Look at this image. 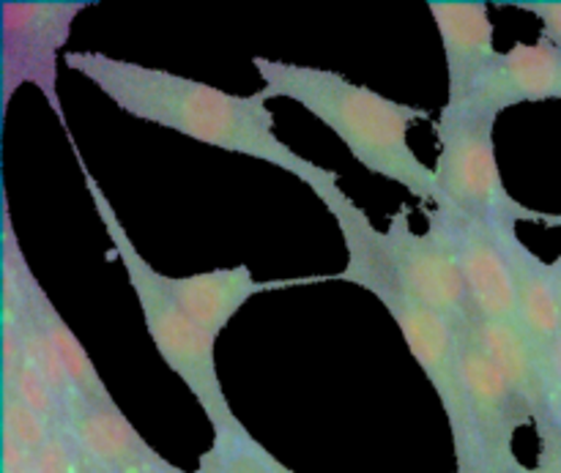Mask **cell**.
<instances>
[{
    "label": "cell",
    "instance_id": "6da1fadb",
    "mask_svg": "<svg viewBox=\"0 0 561 473\" xmlns=\"http://www.w3.org/2000/svg\"><path fill=\"white\" fill-rule=\"evenodd\" d=\"M66 66L99 88L131 118L164 126L203 146L257 159L285 170L312 192L340 184L334 170L310 162L274 135V115L263 91L233 96L208 82L170 74L104 53H66Z\"/></svg>",
    "mask_w": 561,
    "mask_h": 473
},
{
    "label": "cell",
    "instance_id": "7a4b0ae2",
    "mask_svg": "<svg viewBox=\"0 0 561 473\" xmlns=\"http://www.w3.org/2000/svg\"><path fill=\"white\" fill-rule=\"evenodd\" d=\"M312 195L337 219L345 252H348L345 272H340L334 279H343V282H351L376 296L383 310L389 312V318L398 323L400 334L409 345V354L414 356V361L422 367V372L442 400L449 432H453L458 473H469L474 469V438H471L458 372V328L447 318L422 304L414 293H409V288L400 282L392 255H389L387 233L373 228L367 214L340 189V184L318 189Z\"/></svg>",
    "mask_w": 561,
    "mask_h": 473
},
{
    "label": "cell",
    "instance_id": "3957f363",
    "mask_svg": "<svg viewBox=\"0 0 561 473\" xmlns=\"http://www.w3.org/2000/svg\"><path fill=\"white\" fill-rule=\"evenodd\" d=\"M252 66L261 74L268 99L283 96L301 104L345 142L362 168L436 206V170L416 159L409 146V126L427 118L425 109L356 85L337 71L268 58H252Z\"/></svg>",
    "mask_w": 561,
    "mask_h": 473
},
{
    "label": "cell",
    "instance_id": "277c9868",
    "mask_svg": "<svg viewBox=\"0 0 561 473\" xmlns=\"http://www.w3.org/2000/svg\"><path fill=\"white\" fill-rule=\"evenodd\" d=\"M66 137L71 140V151H75L77 164H80L82 181H85L88 195L93 197L99 219H102L104 230H107L110 244H113L115 255H118L121 266H124L126 277H129V285L131 290H135L137 301H140L148 337L157 345L159 356H162L164 365L184 381V387L190 389L192 397L197 400V405L203 408L206 419L211 422L214 436L244 427L236 419L233 408H230L228 397H225L222 381H219L217 356H214V343H217V337L208 334L206 328L197 326V323L186 315L184 307H181L179 301L173 299V293H170L168 277L153 272L151 263L137 252V246L131 244L129 233H126L124 224H121L110 197H104L102 186L96 184L91 170L82 162V153L80 148H77L71 131Z\"/></svg>",
    "mask_w": 561,
    "mask_h": 473
},
{
    "label": "cell",
    "instance_id": "5b68a950",
    "mask_svg": "<svg viewBox=\"0 0 561 473\" xmlns=\"http://www.w3.org/2000/svg\"><path fill=\"white\" fill-rule=\"evenodd\" d=\"M496 120L469 109L444 107L438 115V203L433 208L480 219L493 230L518 228L520 222H548L546 211L526 208L504 186L493 148Z\"/></svg>",
    "mask_w": 561,
    "mask_h": 473
},
{
    "label": "cell",
    "instance_id": "8992f818",
    "mask_svg": "<svg viewBox=\"0 0 561 473\" xmlns=\"http://www.w3.org/2000/svg\"><path fill=\"white\" fill-rule=\"evenodd\" d=\"M458 372L474 438L469 473H515L520 465L513 449L515 432L535 422L477 339L474 321L458 328Z\"/></svg>",
    "mask_w": 561,
    "mask_h": 473
},
{
    "label": "cell",
    "instance_id": "52a82bcc",
    "mask_svg": "<svg viewBox=\"0 0 561 473\" xmlns=\"http://www.w3.org/2000/svg\"><path fill=\"white\" fill-rule=\"evenodd\" d=\"M91 3H11L3 11V107L20 85H33L44 93L60 126L69 135L64 107L58 99V53L69 42L77 14Z\"/></svg>",
    "mask_w": 561,
    "mask_h": 473
},
{
    "label": "cell",
    "instance_id": "ba28073f",
    "mask_svg": "<svg viewBox=\"0 0 561 473\" xmlns=\"http://www.w3.org/2000/svg\"><path fill=\"white\" fill-rule=\"evenodd\" d=\"M387 244L400 282L409 288V293L447 318L455 328L474 321V304H471V293L460 272L458 252L436 208L427 211L425 233H414L409 222V208H400L389 219Z\"/></svg>",
    "mask_w": 561,
    "mask_h": 473
},
{
    "label": "cell",
    "instance_id": "9c48e42d",
    "mask_svg": "<svg viewBox=\"0 0 561 473\" xmlns=\"http://www.w3.org/2000/svg\"><path fill=\"white\" fill-rule=\"evenodd\" d=\"M436 214L458 252L474 315L480 321L518 323L513 274L491 224L463 217V214L444 211V208H436Z\"/></svg>",
    "mask_w": 561,
    "mask_h": 473
},
{
    "label": "cell",
    "instance_id": "30bf717a",
    "mask_svg": "<svg viewBox=\"0 0 561 473\" xmlns=\"http://www.w3.org/2000/svg\"><path fill=\"white\" fill-rule=\"evenodd\" d=\"M548 99H561V53L540 38L537 44H515L507 53H499L485 80L458 109L496 120L504 109Z\"/></svg>",
    "mask_w": 561,
    "mask_h": 473
},
{
    "label": "cell",
    "instance_id": "8fae6325",
    "mask_svg": "<svg viewBox=\"0 0 561 473\" xmlns=\"http://www.w3.org/2000/svg\"><path fill=\"white\" fill-rule=\"evenodd\" d=\"M507 257L513 274L515 307H518V328L529 343L531 354L540 361L548 383H551V356L561 334V312L553 288L551 263L537 257L524 241L518 239V228L493 230Z\"/></svg>",
    "mask_w": 561,
    "mask_h": 473
},
{
    "label": "cell",
    "instance_id": "7c38bea8",
    "mask_svg": "<svg viewBox=\"0 0 561 473\" xmlns=\"http://www.w3.org/2000/svg\"><path fill=\"white\" fill-rule=\"evenodd\" d=\"M433 22L447 55V104L463 107L477 91L493 64L499 60L493 47V22L488 3H431Z\"/></svg>",
    "mask_w": 561,
    "mask_h": 473
},
{
    "label": "cell",
    "instance_id": "4fadbf2b",
    "mask_svg": "<svg viewBox=\"0 0 561 473\" xmlns=\"http://www.w3.org/2000/svg\"><path fill=\"white\" fill-rule=\"evenodd\" d=\"M64 430L69 432L82 458L115 473H131L159 460V454L148 447L146 438L121 414L115 400L113 403H96V400L75 394L66 403Z\"/></svg>",
    "mask_w": 561,
    "mask_h": 473
},
{
    "label": "cell",
    "instance_id": "5bb4252c",
    "mask_svg": "<svg viewBox=\"0 0 561 473\" xmlns=\"http://www.w3.org/2000/svg\"><path fill=\"white\" fill-rule=\"evenodd\" d=\"M332 277H301V279H272V282H257L247 266L219 268V272L192 274V277H168V288L173 299L184 307L186 315L206 328L208 334L219 337L225 326L233 321L236 312L250 299L272 290L296 288V285L321 282Z\"/></svg>",
    "mask_w": 561,
    "mask_h": 473
},
{
    "label": "cell",
    "instance_id": "9a60e30c",
    "mask_svg": "<svg viewBox=\"0 0 561 473\" xmlns=\"http://www.w3.org/2000/svg\"><path fill=\"white\" fill-rule=\"evenodd\" d=\"M474 332L507 387L529 408L531 422L546 416L551 411V383L520 334L518 323H493L474 318Z\"/></svg>",
    "mask_w": 561,
    "mask_h": 473
},
{
    "label": "cell",
    "instance_id": "2e32d148",
    "mask_svg": "<svg viewBox=\"0 0 561 473\" xmlns=\"http://www.w3.org/2000/svg\"><path fill=\"white\" fill-rule=\"evenodd\" d=\"M31 312L38 326L44 328V334L49 337V343H53L55 354L60 356V365H64L77 397L96 400V403H113V394H110L107 383L99 376L96 365L91 361L88 350L82 348L77 334L60 318V312L55 310L53 301H49V296L44 293V288L38 282H33L31 288Z\"/></svg>",
    "mask_w": 561,
    "mask_h": 473
},
{
    "label": "cell",
    "instance_id": "e0dca14e",
    "mask_svg": "<svg viewBox=\"0 0 561 473\" xmlns=\"http://www.w3.org/2000/svg\"><path fill=\"white\" fill-rule=\"evenodd\" d=\"M201 469L208 473H294L272 458L247 427L214 436V447L203 454Z\"/></svg>",
    "mask_w": 561,
    "mask_h": 473
},
{
    "label": "cell",
    "instance_id": "ac0fdd59",
    "mask_svg": "<svg viewBox=\"0 0 561 473\" xmlns=\"http://www.w3.org/2000/svg\"><path fill=\"white\" fill-rule=\"evenodd\" d=\"M55 427L44 422L36 411L27 408L16 394L3 392V438L14 441L25 452L38 454L53 438Z\"/></svg>",
    "mask_w": 561,
    "mask_h": 473
},
{
    "label": "cell",
    "instance_id": "d6986e66",
    "mask_svg": "<svg viewBox=\"0 0 561 473\" xmlns=\"http://www.w3.org/2000/svg\"><path fill=\"white\" fill-rule=\"evenodd\" d=\"M3 392L16 394L27 408L36 411L44 422H49V425L55 427V430H64V403H60L58 394L49 389V383L44 381L31 365H22L20 370L14 372V378L3 381Z\"/></svg>",
    "mask_w": 561,
    "mask_h": 473
},
{
    "label": "cell",
    "instance_id": "ffe728a7",
    "mask_svg": "<svg viewBox=\"0 0 561 473\" xmlns=\"http://www.w3.org/2000/svg\"><path fill=\"white\" fill-rule=\"evenodd\" d=\"M537 438H540V452L531 469L520 465L518 473H561V419L553 408L535 422Z\"/></svg>",
    "mask_w": 561,
    "mask_h": 473
},
{
    "label": "cell",
    "instance_id": "44dd1931",
    "mask_svg": "<svg viewBox=\"0 0 561 473\" xmlns=\"http://www.w3.org/2000/svg\"><path fill=\"white\" fill-rule=\"evenodd\" d=\"M77 465L80 452L66 430H55L42 452L33 458V473H77Z\"/></svg>",
    "mask_w": 561,
    "mask_h": 473
},
{
    "label": "cell",
    "instance_id": "7402d4cb",
    "mask_svg": "<svg viewBox=\"0 0 561 473\" xmlns=\"http://www.w3.org/2000/svg\"><path fill=\"white\" fill-rule=\"evenodd\" d=\"M515 9L535 14L542 22V42H548L561 53V3L542 0V3H515Z\"/></svg>",
    "mask_w": 561,
    "mask_h": 473
},
{
    "label": "cell",
    "instance_id": "603a6c76",
    "mask_svg": "<svg viewBox=\"0 0 561 473\" xmlns=\"http://www.w3.org/2000/svg\"><path fill=\"white\" fill-rule=\"evenodd\" d=\"M551 408L561 419V334L551 356Z\"/></svg>",
    "mask_w": 561,
    "mask_h": 473
},
{
    "label": "cell",
    "instance_id": "cb8c5ba5",
    "mask_svg": "<svg viewBox=\"0 0 561 473\" xmlns=\"http://www.w3.org/2000/svg\"><path fill=\"white\" fill-rule=\"evenodd\" d=\"M131 473H184V471H179V469H173V465L168 463V460H153V463H148V465H142V469H137V471H131Z\"/></svg>",
    "mask_w": 561,
    "mask_h": 473
},
{
    "label": "cell",
    "instance_id": "d4e9b609",
    "mask_svg": "<svg viewBox=\"0 0 561 473\" xmlns=\"http://www.w3.org/2000/svg\"><path fill=\"white\" fill-rule=\"evenodd\" d=\"M77 473H115V471L104 469V465L93 463V460H85V458H82V454H80V465H77Z\"/></svg>",
    "mask_w": 561,
    "mask_h": 473
},
{
    "label": "cell",
    "instance_id": "484cf974",
    "mask_svg": "<svg viewBox=\"0 0 561 473\" xmlns=\"http://www.w3.org/2000/svg\"><path fill=\"white\" fill-rule=\"evenodd\" d=\"M551 272H553V288H557V301H559V312H561V255L551 263Z\"/></svg>",
    "mask_w": 561,
    "mask_h": 473
},
{
    "label": "cell",
    "instance_id": "4316f807",
    "mask_svg": "<svg viewBox=\"0 0 561 473\" xmlns=\"http://www.w3.org/2000/svg\"><path fill=\"white\" fill-rule=\"evenodd\" d=\"M546 224H551V228H561V214H548Z\"/></svg>",
    "mask_w": 561,
    "mask_h": 473
},
{
    "label": "cell",
    "instance_id": "83f0119b",
    "mask_svg": "<svg viewBox=\"0 0 561 473\" xmlns=\"http://www.w3.org/2000/svg\"><path fill=\"white\" fill-rule=\"evenodd\" d=\"M197 473H208V471L206 469H197Z\"/></svg>",
    "mask_w": 561,
    "mask_h": 473
},
{
    "label": "cell",
    "instance_id": "f1b7e54d",
    "mask_svg": "<svg viewBox=\"0 0 561 473\" xmlns=\"http://www.w3.org/2000/svg\"><path fill=\"white\" fill-rule=\"evenodd\" d=\"M518 469H520V465H518ZM515 473H518V471H515Z\"/></svg>",
    "mask_w": 561,
    "mask_h": 473
}]
</instances>
